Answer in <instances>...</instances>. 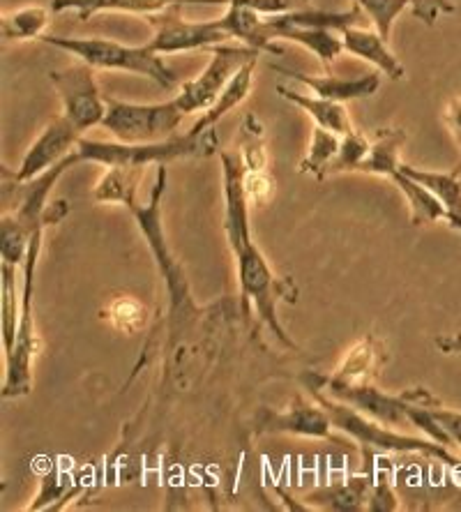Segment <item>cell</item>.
<instances>
[{
	"label": "cell",
	"instance_id": "obj_13",
	"mask_svg": "<svg viewBox=\"0 0 461 512\" xmlns=\"http://www.w3.org/2000/svg\"><path fill=\"white\" fill-rule=\"evenodd\" d=\"M374 473L367 471L362 476H351L344 483L316 487L302 496V506L312 510H335V512H358L367 510L369 494H372Z\"/></svg>",
	"mask_w": 461,
	"mask_h": 512
},
{
	"label": "cell",
	"instance_id": "obj_33",
	"mask_svg": "<svg viewBox=\"0 0 461 512\" xmlns=\"http://www.w3.org/2000/svg\"><path fill=\"white\" fill-rule=\"evenodd\" d=\"M233 3H245L252 7V10L261 12L263 17L296 12V10H302V7H307V0H233Z\"/></svg>",
	"mask_w": 461,
	"mask_h": 512
},
{
	"label": "cell",
	"instance_id": "obj_32",
	"mask_svg": "<svg viewBox=\"0 0 461 512\" xmlns=\"http://www.w3.org/2000/svg\"><path fill=\"white\" fill-rule=\"evenodd\" d=\"M107 319H111L113 326L123 333H134V330H141L148 321V310L146 305L139 303L134 298H118L113 300L107 310Z\"/></svg>",
	"mask_w": 461,
	"mask_h": 512
},
{
	"label": "cell",
	"instance_id": "obj_5",
	"mask_svg": "<svg viewBox=\"0 0 461 512\" xmlns=\"http://www.w3.org/2000/svg\"><path fill=\"white\" fill-rule=\"evenodd\" d=\"M42 231L37 229L30 238L28 254H26V273H24V293H21V307H19V328H17V342H14V351L5 358V381H3V397L14 399L24 397L30 393V367H33L35 356V270H37V256L42 250Z\"/></svg>",
	"mask_w": 461,
	"mask_h": 512
},
{
	"label": "cell",
	"instance_id": "obj_23",
	"mask_svg": "<svg viewBox=\"0 0 461 512\" xmlns=\"http://www.w3.org/2000/svg\"><path fill=\"white\" fill-rule=\"evenodd\" d=\"M383 353H381V342H376L372 335L365 337L360 344H355L349 351V356L335 374H330L332 381L339 383H362L369 381L381 367Z\"/></svg>",
	"mask_w": 461,
	"mask_h": 512
},
{
	"label": "cell",
	"instance_id": "obj_30",
	"mask_svg": "<svg viewBox=\"0 0 461 512\" xmlns=\"http://www.w3.org/2000/svg\"><path fill=\"white\" fill-rule=\"evenodd\" d=\"M369 148H372V141H369L365 134H360L358 130L344 134L335 162L330 164L328 176H332V173H342V171H360L362 162H365V157L369 155Z\"/></svg>",
	"mask_w": 461,
	"mask_h": 512
},
{
	"label": "cell",
	"instance_id": "obj_35",
	"mask_svg": "<svg viewBox=\"0 0 461 512\" xmlns=\"http://www.w3.org/2000/svg\"><path fill=\"white\" fill-rule=\"evenodd\" d=\"M443 118L452 134V139H455V143H457L459 153H461V97H455V100L448 102V107H445V111H443Z\"/></svg>",
	"mask_w": 461,
	"mask_h": 512
},
{
	"label": "cell",
	"instance_id": "obj_22",
	"mask_svg": "<svg viewBox=\"0 0 461 512\" xmlns=\"http://www.w3.org/2000/svg\"><path fill=\"white\" fill-rule=\"evenodd\" d=\"M256 63H259V58L252 60V63H247L243 70H240L236 77L229 81V86L222 90V95L217 97V102L213 104V107H210L208 111H203V116L196 120L192 127L194 132H206V130H210V127H215L219 120H222L226 114H231V111L245 100L254 84Z\"/></svg>",
	"mask_w": 461,
	"mask_h": 512
},
{
	"label": "cell",
	"instance_id": "obj_18",
	"mask_svg": "<svg viewBox=\"0 0 461 512\" xmlns=\"http://www.w3.org/2000/svg\"><path fill=\"white\" fill-rule=\"evenodd\" d=\"M266 21H268V28L275 40H289V42L302 44V47H307L326 65H332V60H335L344 51L342 35L339 37L335 35L337 30L293 26V24H284V21H279L277 17H266Z\"/></svg>",
	"mask_w": 461,
	"mask_h": 512
},
{
	"label": "cell",
	"instance_id": "obj_29",
	"mask_svg": "<svg viewBox=\"0 0 461 512\" xmlns=\"http://www.w3.org/2000/svg\"><path fill=\"white\" fill-rule=\"evenodd\" d=\"M30 238H33V233L24 224H19L10 213H3V220H0V254H3L5 263H12V266L26 263Z\"/></svg>",
	"mask_w": 461,
	"mask_h": 512
},
{
	"label": "cell",
	"instance_id": "obj_26",
	"mask_svg": "<svg viewBox=\"0 0 461 512\" xmlns=\"http://www.w3.org/2000/svg\"><path fill=\"white\" fill-rule=\"evenodd\" d=\"M143 171L146 167H109L107 176L95 187V199L123 203V206L136 201L134 194L143 178Z\"/></svg>",
	"mask_w": 461,
	"mask_h": 512
},
{
	"label": "cell",
	"instance_id": "obj_17",
	"mask_svg": "<svg viewBox=\"0 0 461 512\" xmlns=\"http://www.w3.org/2000/svg\"><path fill=\"white\" fill-rule=\"evenodd\" d=\"M339 35H342L344 51H349V54L358 56V58H365L367 63L379 67L385 77H390L392 81L404 79V65L399 63L397 56L388 49L385 37L379 33V30L349 26V28H344Z\"/></svg>",
	"mask_w": 461,
	"mask_h": 512
},
{
	"label": "cell",
	"instance_id": "obj_15",
	"mask_svg": "<svg viewBox=\"0 0 461 512\" xmlns=\"http://www.w3.org/2000/svg\"><path fill=\"white\" fill-rule=\"evenodd\" d=\"M217 21L226 33L247 44V47L259 49L261 54H282V49L275 47V37L270 33L266 17L261 12L252 10L249 5L229 0V10Z\"/></svg>",
	"mask_w": 461,
	"mask_h": 512
},
{
	"label": "cell",
	"instance_id": "obj_25",
	"mask_svg": "<svg viewBox=\"0 0 461 512\" xmlns=\"http://www.w3.org/2000/svg\"><path fill=\"white\" fill-rule=\"evenodd\" d=\"M49 26V12L47 7L30 5L14 10L10 14L0 17V35L5 42H21V40H35L42 37L44 28Z\"/></svg>",
	"mask_w": 461,
	"mask_h": 512
},
{
	"label": "cell",
	"instance_id": "obj_4",
	"mask_svg": "<svg viewBox=\"0 0 461 512\" xmlns=\"http://www.w3.org/2000/svg\"><path fill=\"white\" fill-rule=\"evenodd\" d=\"M44 44L63 49L77 56L83 63L97 70H123L148 77L162 88H173L178 84V74L164 63L162 54L143 44V47H127V44L104 40V37H56L42 35Z\"/></svg>",
	"mask_w": 461,
	"mask_h": 512
},
{
	"label": "cell",
	"instance_id": "obj_11",
	"mask_svg": "<svg viewBox=\"0 0 461 512\" xmlns=\"http://www.w3.org/2000/svg\"><path fill=\"white\" fill-rule=\"evenodd\" d=\"M332 420L323 406L305 402V397H296L286 411L263 409L254 420L256 434H293L305 439H332Z\"/></svg>",
	"mask_w": 461,
	"mask_h": 512
},
{
	"label": "cell",
	"instance_id": "obj_6",
	"mask_svg": "<svg viewBox=\"0 0 461 512\" xmlns=\"http://www.w3.org/2000/svg\"><path fill=\"white\" fill-rule=\"evenodd\" d=\"M185 116L176 97L160 104H132L107 97V116L102 125L120 143H155L176 137Z\"/></svg>",
	"mask_w": 461,
	"mask_h": 512
},
{
	"label": "cell",
	"instance_id": "obj_28",
	"mask_svg": "<svg viewBox=\"0 0 461 512\" xmlns=\"http://www.w3.org/2000/svg\"><path fill=\"white\" fill-rule=\"evenodd\" d=\"M14 268L12 263L3 261V300H0V330H3V349H5V358L14 351V342H17V328H19V307L21 300L17 303V293H14Z\"/></svg>",
	"mask_w": 461,
	"mask_h": 512
},
{
	"label": "cell",
	"instance_id": "obj_10",
	"mask_svg": "<svg viewBox=\"0 0 461 512\" xmlns=\"http://www.w3.org/2000/svg\"><path fill=\"white\" fill-rule=\"evenodd\" d=\"M183 5H171L162 12L148 14L146 21L155 28L148 44L157 54H183L192 49H210L224 44L231 35L219 26V21H185L180 17Z\"/></svg>",
	"mask_w": 461,
	"mask_h": 512
},
{
	"label": "cell",
	"instance_id": "obj_21",
	"mask_svg": "<svg viewBox=\"0 0 461 512\" xmlns=\"http://www.w3.org/2000/svg\"><path fill=\"white\" fill-rule=\"evenodd\" d=\"M392 183H395L411 206V222L415 227H425V224H434L445 220L448 222V210L441 201H438L432 190H427L425 185H420L418 180L408 178L404 171H395L390 176Z\"/></svg>",
	"mask_w": 461,
	"mask_h": 512
},
{
	"label": "cell",
	"instance_id": "obj_3",
	"mask_svg": "<svg viewBox=\"0 0 461 512\" xmlns=\"http://www.w3.org/2000/svg\"><path fill=\"white\" fill-rule=\"evenodd\" d=\"M217 150L215 127L206 132H185L176 137L155 143H120V141H90L79 139V162H95L102 167H150V164H166L183 157H208Z\"/></svg>",
	"mask_w": 461,
	"mask_h": 512
},
{
	"label": "cell",
	"instance_id": "obj_14",
	"mask_svg": "<svg viewBox=\"0 0 461 512\" xmlns=\"http://www.w3.org/2000/svg\"><path fill=\"white\" fill-rule=\"evenodd\" d=\"M284 77H293L300 84L314 90V95L328 97L335 102H351L360 100V97H372L376 90L381 88V77L376 72L362 74V77H335V74H326V77H312V74H300L293 70H286L282 65H272Z\"/></svg>",
	"mask_w": 461,
	"mask_h": 512
},
{
	"label": "cell",
	"instance_id": "obj_27",
	"mask_svg": "<svg viewBox=\"0 0 461 512\" xmlns=\"http://www.w3.org/2000/svg\"><path fill=\"white\" fill-rule=\"evenodd\" d=\"M339 146H342V134L330 132L326 127L316 125L312 134V143H309V153L305 160L300 162V171L314 173L316 178L323 180L328 176L330 164L335 162Z\"/></svg>",
	"mask_w": 461,
	"mask_h": 512
},
{
	"label": "cell",
	"instance_id": "obj_24",
	"mask_svg": "<svg viewBox=\"0 0 461 512\" xmlns=\"http://www.w3.org/2000/svg\"><path fill=\"white\" fill-rule=\"evenodd\" d=\"M406 141L404 130H376L369 155L362 162V173H374V176H392L402 162H399V150Z\"/></svg>",
	"mask_w": 461,
	"mask_h": 512
},
{
	"label": "cell",
	"instance_id": "obj_9",
	"mask_svg": "<svg viewBox=\"0 0 461 512\" xmlns=\"http://www.w3.org/2000/svg\"><path fill=\"white\" fill-rule=\"evenodd\" d=\"M93 70L95 67L81 60L77 65L49 74L51 84L56 86L60 100H63V116L70 118L81 134L102 125L107 116V97H102L97 88Z\"/></svg>",
	"mask_w": 461,
	"mask_h": 512
},
{
	"label": "cell",
	"instance_id": "obj_2",
	"mask_svg": "<svg viewBox=\"0 0 461 512\" xmlns=\"http://www.w3.org/2000/svg\"><path fill=\"white\" fill-rule=\"evenodd\" d=\"M309 393L319 402L323 409L328 411V416L332 420V425L339 432H344L346 436L358 443L360 450H374V453H415V455H425V457H434L438 462L448 464L450 469H455L461 473V459L450 453L448 446L438 443L434 439H418V436H411L402 432V429L388 427L379 423V420L365 416V413L353 409L351 404L339 402V399L330 397L326 390L321 393L319 386H312L307 383Z\"/></svg>",
	"mask_w": 461,
	"mask_h": 512
},
{
	"label": "cell",
	"instance_id": "obj_19",
	"mask_svg": "<svg viewBox=\"0 0 461 512\" xmlns=\"http://www.w3.org/2000/svg\"><path fill=\"white\" fill-rule=\"evenodd\" d=\"M277 93L282 95L284 100H289L293 104H298L300 109H305L319 127H326V130L342 134V137L355 130L351 118H349V111H346V107H344V102L328 100V97H321V95H316V97L302 95L291 88H284L282 84L277 86Z\"/></svg>",
	"mask_w": 461,
	"mask_h": 512
},
{
	"label": "cell",
	"instance_id": "obj_20",
	"mask_svg": "<svg viewBox=\"0 0 461 512\" xmlns=\"http://www.w3.org/2000/svg\"><path fill=\"white\" fill-rule=\"evenodd\" d=\"M399 171H404L408 178L418 180L420 185H425L427 190H432L438 197V201L445 206V210H448L450 227L461 233V176H459V171H455V173L425 171V169L408 167V164H402Z\"/></svg>",
	"mask_w": 461,
	"mask_h": 512
},
{
	"label": "cell",
	"instance_id": "obj_16",
	"mask_svg": "<svg viewBox=\"0 0 461 512\" xmlns=\"http://www.w3.org/2000/svg\"><path fill=\"white\" fill-rule=\"evenodd\" d=\"M185 3H199V5H219L229 0H54L51 10L54 12H77L79 17L86 21L97 12H130V14H148L162 12L171 5H185Z\"/></svg>",
	"mask_w": 461,
	"mask_h": 512
},
{
	"label": "cell",
	"instance_id": "obj_36",
	"mask_svg": "<svg viewBox=\"0 0 461 512\" xmlns=\"http://www.w3.org/2000/svg\"><path fill=\"white\" fill-rule=\"evenodd\" d=\"M434 344H436L438 349H441L443 353H457V356H461V333L436 337Z\"/></svg>",
	"mask_w": 461,
	"mask_h": 512
},
{
	"label": "cell",
	"instance_id": "obj_31",
	"mask_svg": "<svg viewBox=\"0 0 461 512\" xmlns=\"http://www.w3.org/2000/svg\"><path fill=\"white\" fill-rule=\"evenodd\" d=\"M355 5L362 7V12L367 14V19L372 21L376 30L388 40L390 28L395 24V19L402 14L411 0H355Z\"/></svg>",
	"mask_w": 461,
	"mask_h": 512
},
{
	"label": "cell",
	"instance_id": "obj_12",
	"mask_svg": "<svg viewBox=\"0 0 461 512\" xmlns=\"http://www.w3.org/2000/svg\"><path fill=\"white\" fill-rule=\"evenodd\" d=\"M81 139V132L72 125L70 118L58 116L51 120V123L44 127L40 137L35 139L33 146L21 162V167L14 173V178L19 183H26V180L40 176L51 167H56L60 160H65L67 155L77 148V143Z\"/></svg>",
	"mask_w": 461,
	"mask_h": 512
},
{
	"label": "cell",
	"instance_id": "obj_7",
	"mask_svg": "<svg viewBox=\"0 0 461 512\" xmlns=\"http://www.w3.org/2000/svg\"><path fill=\"white\" fill-rule=\"evenodd\" d=\"M210 63L194 81L180 88L176 95L178 107L185 114H203L217 102L222 90L229 86V81L243 70L247 63H252L261 56L259 49H252L243 44V47H229V44H215L210 47Z\"/></svg>",
	"mask_w": 461,
	"mask_h": 512
},
{
	"label": "cell",
	"instance_id": "obj_8",
	"mask_svg": "<svg viewBox=\"0 0 461 512\" xmlns=\"http://www.w3.org/2000/svg\"><path fill=\"white\" fill-rule=\"evenodd\" d=\"M166 190V167L164 164H157V180L153 192H150V201L148 206H136V201L127 203V210L134 215L136 224L143 236H146V243L150 250H153L157 266H160L164 282L169 286L173 307H180L187 300V284L185 277L180 273V266L176 259L171 256L169 245L164 240V229H162V197Z\"/></svg>",
	"mask_w": 461,
	"mask_h": 512
},
{
	"label": "cell",
	"instance_id": "obj_1",
	"mask_svg": "<svg viewBox=\"0 0 461 512\" xmlns=\"http://www.w3.org/2000/svg\"><path fill=\"white\" fill-rule=\"evenodd\" d=\"M222 176H224V229L226 238L238 263V284L243 312L247 314L249 303L256 307L261 321L270 328V333L289 349H298L296 342L286 335L282 323L277 319L279 300H298V286L291 277H277L268 266L266 256L254 245L252 231H249V197L245 190V162L243 155L222 150Z\"/></svg>",
	"mask_w": 461,
	"mask_h": 512
},
{
	"label": "cell",
	"instance_id": "obj_34",
	"mask_svg": "<svg viewBox=\"0 0 461 512\" xmlns=\"http://www.w3.org/2000/svg\"><path fill=\"white\" fill-rule=\"evenodd\" d=\"M413 14L420 21H425L427 26H434L438 14H450L455 12V5L450 0H411Z\"/></svg>",
	"mask_w": 461,
	"mask_h": 512
}]
</instances>
